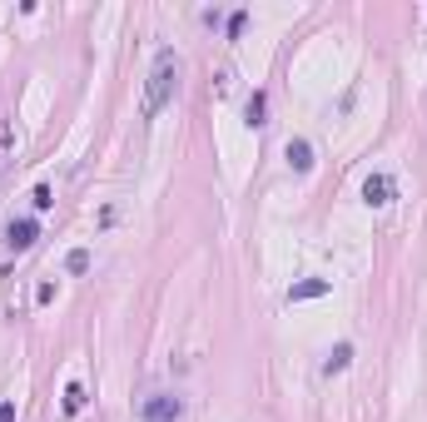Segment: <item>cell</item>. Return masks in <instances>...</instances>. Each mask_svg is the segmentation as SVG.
I'll return each mask as SVG.
<instances>
[{"label":"cell","instance_id":"obj_1","mask_svg":"<svg viewBox=\"0 0 427 422\" xmlns=\"http://www.w3.org/2000/svg\"><path fill=\"white\" fill-rule=\"evenodd\" d=\"M179 75H184V60L174 55V50H159L154 65H149V85H144V120H154L179 94Z\"/></svg>","mask_w":427,"mask_h":422},{"label":"cell","instance_id":"obj_2","mask_svg":"<svg viewBox=\"0 0 427 422\" xmlns=\"http://www.w3.org/2000/svg\"><path fill=\"white\" fill-rule=\"evenodd\" d=\"M393 194H398V184H393V174H368L363 179V204L368 209H383V204H393Z\"/></svg>","mask_w":427,"mask_h":422},{"label":"cell","instance_id":"obj_3","mask_svg":"<svg viewBox=\"0 0 427 422\" xmlns=\"http://www.w3.org/2000/svg\"><path fill=\"white\" fill-rule=\"evenodd\" d=\"M35 239H40V224H35V219H10V229H6V244H10L15 253L35 248Z\"/></svg>","mask_w":427,"mask_h":422},{"label":"cell","instance_id":"obj_4","mask_svg":"<svg viewBox=\"0 0 427 422\" xmlns=\"http://www.w3.org/2000/svg\"><path fill=\"white\" fill-rule=\"evenodd\" d=\"M179 412H184V402H179V398H149V402L139 407V417H144V422H174Z\"/></svg>","mask_w":427,"mask_h":422},{"label":"cell","instance_id":"obj_5","mask_svg":"<svg viewBox=\"0 0 427 422\" xmlns=\"http://www.w3.org/2000/svg\"><path fill=\"white\" fill-rule=\"evenodd\" d=\"M244 125H248V129H263V125H269V94H263V90L248 94V104H244Z\"/></svg>","mask_w":427,"mask_h":422},{"label":"cell","instance_id":"obj_6","mask_svg":"<svg viewBox=\"0 0 427 422\" xmlns=\"http://www.w3.org/2000/svg\"><path fill=\"white\" fill-rule=\"evenodd\" d=\"M284 160H288V169L308 174V169H313V144H308V139H288V149H284Z\"/></svg>","mask_w":427,"mask_h":422},{"label":"cell","instance_id":"obj_7","mask_svg":"<svg viewBox=\"0 0 427 422\" xmlns=\"http://www.w3.org/2000/svg\"><path fill=\"white\" fill-rule=\"evenodd\" d=\"M328 293V279H303L288 288V303H308V298H323Z\"/></svg>","mask_w":427,"mask_h":422},{"label":"cell","instance_id":"obj_8","mask_svg":"<svg viewBox=\"0 0 427 422\" xmlns=\"http://www.w3.org/2000/svg\"><path fill=\"white\" fill-rule=\"evenodd\" d=\"M348 363H353V343H338V348H333V353L323 358V373L333 378V373H343V367H348Z\"/></svg>","mask_w":427,"mask_h":422},{"label":"cell","instance_id":"obj_9","mask_svg":"<svg viewBox=\"0 0 427 422\" xmlns=\"http://www.w3.org/2000/svg\"><path fill=\"white\" fill-rule=\"evenodd\" d=\"M65 269L70 274H90V248H70L65 253Z\"/></svg>","mask_w":427,"mask_h":422},{"label":"cell","instance_id":"obj_10","mask_svg":"<svg viewBox=\"0 0 427 422\" xmlns=\"http://www.w3.org/2000/svg\"><path fill=\"white\" fill-rule=\"evenodd\" d=\"M80 407H85V388H80V383H65V412L75 417Z\"/></svg>","mask_w":427,"mask_h":422},{"label":"cell","instance_id":"obj_11","mask_svg":"<svg viewBox=\"0 0 427 422\" xmlns=\"http://www.w3.org/2000/svg\"><path fill=\"white\" fill-rule=\"evenodd\" d=\"M30 204L40 209V214H45V209L55 204V189H50V184H35V189H30Z\"/></svg>","mask_w":427,"mask_h":422},{"label":"cell","instance_id":"obj_12","mask_svg":"<svg viewBox=\"0 0 427 422\" xmlns=\"http://www.w3.org/2000/svg\"><path fill=\"white\" fill-rule=\"evenodd\" d=\"M244 25H248V10H234V15H229V25H224V30H229V40H239V35H244Z\"/></svg>","mask_w":427,"mask_h":422},{"label":"cell","instance_id":"obj_13","mask_svg":"<svg viewBox=\"0 0 427 422\" xmlns=\"http://www.w3.org/2000/svg\"><path fill=\"white\" fill-rule=\"evenodd\" d=\"M35 303H55V283H40L35 288Z\"/></svg>","mask_w":427,"mask_h":422},{"label":"cell","instance_id":"obj_14","mask_svg":"<svg viewBox=\"0 0 427 422\" xmlns=\"http://www.w3.org/2000/svg\"><path fill=\"white\" fill-rule=\"evenodd\" d=\"M0 422H15V402H0Z\"/></svg>","mask_w":427,"mask_h":422}]
</instances>
